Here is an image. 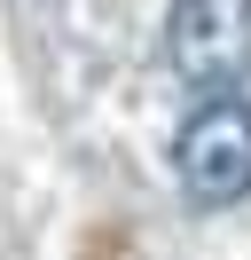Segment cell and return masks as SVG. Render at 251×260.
Instances as JSON below:
<instances>
[{
  "label": "cell",
  "instance_id": "obj_1",
  "mask_svg": "<svg viewBox=\"0 0 251 260\" xmlns=\"http://www.w3.org/2000/svg\"><path fill=\"white\" fill-rule=\"evenodd\" d=\"M173 174H181V197L204 213L251 197V103L243 95H204L196 111L173 134Z\"/></svg>",
  "mask_w": 251,
  "mask_h": 260
},
{
  "label": "cell",
  "instance_id": "obj_2",
  "mask_svg": "<svg viewBox=\"0 0 251 260\" xmlns=\"http://www.w3.org/2000/svg\"><path fill=\"white\" fill-rule=\"evenodd\" d=\"M165 63L196 95H235L251 79V0H173Z\"/></svg>",
  "mask_w": 251,
  "mask_h": 260
}]
</instances>
